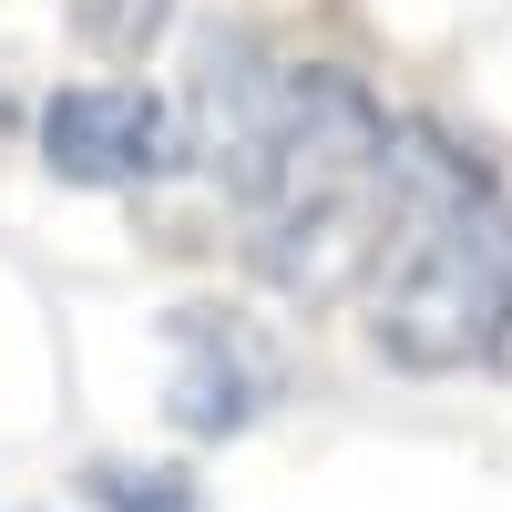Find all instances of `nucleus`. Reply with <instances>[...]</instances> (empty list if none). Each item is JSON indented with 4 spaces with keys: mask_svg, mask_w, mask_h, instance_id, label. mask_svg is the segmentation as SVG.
Segmentation results:
<instances>
[{
    "mask_svg": "<svg viewBox=\"0 0 512 512\" xmlns=\"http://www.w3.org/2000/svg\"><path fill=\"white\" fill-rule=\"evenodd\" d=\"M72 31L93 41L103 62H144L164 31H175V0H72Z\"/></svg>",
    "mask_w": 512,
    "mask_h": 512,
    "instance_id": "nucleus-6",
    "label": "nucleus"
},
{
    "mask_svg": "<svg viewBox=\"0 0 512 512\" xmlns=\"http://www.w3.org/2000/svg\"><path fill=\"white\" fill-rule=\"evenodd\" d=\"M82 492H93L103 512H205V492L185 472H134V461H103Z\"/></svg>",
    "mask_w": 512,
    "mask_h": 512,
    "instance_id": "nucleus-7",
    "label": "nucleus"
},
{
    "mask_svg": "<svg viewBox=\"0 0 512 512\" xmlns=\"http://www.w3.org/2000/svg\"><path fill=\"white\" fill-rule=\"evenodd\" d=\"M267 400H277L267 349H256L246 328H226L216 308H175V431L236 441Z\"/></svg>",
    "mask_w": 512,
    "mask_h": 512,
    "instance_id": "nucleus-5",
    "label": "nucleus"
},
{
    "mask_svg": "<svg viewBox=\"0 0 512 512\" xmlns=\"http://www.w3.org/2000/svg\"><path fill=\"white\" fill-rule=\"evenodd\" d=\"M482 369H502V379H512V308H502V338H492V359H482Z\"/></svg>",
    "mask_w": 512,
    "mask_h": 512,
    "instance_id": "nucleus-8",
    "label": "nucleus"
},
{
    "mask_svg": "<svg viewBox=\"0 0 512 512\" xmlns=\"http://www.w3.org/2000/svg\"><path fill=\"white\" fill-rule=\"evenodd\" d=\"M379 144H390V113H379V93L359 72L338 62H287V93L267 113V134H256L246 175L226 185L246 205V226H277L297 216V205H328L379 175Z\"/></svg>",
    "mask_w": 512,
    "mask_h": 512,
    "instance_id": "nucleus-2",
    "label": "nucleus"
},
{
    "mask_svg": "<svg viewBox=\"0 0 512 512\" xmlns=\"http://www.w3.org/2000/svg\"><path fill=\"white\" fill-rule=\"evenodd\" d=\"M41 164L62 185H154L164 164H185L175 103L144 82H62L41 103Z\"/></svg>",
    "mask_w": 512,
    "mask_h": 512,
    "instance_id": "nucleus-3",
    "label": "nucleus"
},
{
    "mask_svg": "<svg viewBox=\"0 0 512 512\" xmlns=\"http://www.w3.org/2000/svg\"><path fill=\"white\" fill-rule=\"evenodd\" d=\"M502 308H512V205L482 195L461 216H431L420 236H400L369 297V349L410 379H451L492 359Z\"/></svg>",
    "mask_w": 512,
    "mask_h": 512,
    "instance_id": "nucleus-1",
    "label": "nucleus"
},
{
    "mask_svg": "<svg viewBox=\"0 0 512 512\" xmlns=\"http://www.w3.org/2000/svg\"><path fill=\"white\" fill-rule=\"evenodd\" d=\"M277 93H287V62H277L256 31L216 21V31L195 41V62H185V103H175L185 164H205L216 185H236L246 154H256V134H267V113H277Z\"/></svg>",
    "mask_w": 512,
    "mask_h": 512,
    "instance_id": "nucleus-4",
    "label": "nucleus"
}]
</instances>
